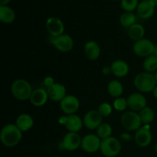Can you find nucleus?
Wrapping results in <instances>:
<instances>
[{
	"mask_svg": "<svg viewBox=\"0 0 157 157\" xmlns=\"http://www.w3.org/2000/svg\"><path fill=\"white\" fill-rule=\"evenodd\" d=\"M107 91L109 94L113 98H121L124 93V86L117 80H113L110 81L107 85Z\"/></svg>",
	"mask_w": 157,
	"mask_h": 157,
	"instance_id": "24",
	"label": "nucleus"
},
{
	"mask_svg": "<svg viewBox=\"0 0 157 157\" xmlns=\"http://www.w3.org/2000/svg\"><path fill=\"white\" fill-rule=\"evenodd\" d=\"M110 67H105L104 68V74H108L109 72L110 71Z\"/></svg>",
	"mask_w": 157,
	"mask_h": 157,
	"instance_id": "35",
	"label": "nucleus"
},
{
	"mask_svg": "<svg viewBox=\"0 0 157 157\" xmlns=\"http://www.w3.org/2000/svg\"><path fill=\"white\" fill-rule=\"evenodd\" d=\"M128 107L132 111L137 112L147 107V99L141 93L131 94L127 98Z\"/></svg>",
	"mask_w": 157,
	"mask_h": 157,
	"instance_id": "13",
	"label": "nucleus"
},
{
	"mask_svg": "<svg viewBox=\"0 0 157 157\" xmlns=\"http://www.w3.org/2000/svg\"><path fill=\"white\" fill-rule=\"evenodd\" d=\"M15 19V13L13 9L7 6H0V20L3 23L10 24Z\"/></svg>",
	"mask_w": 157,
	"mask_h": 157,
	"instance_id": "23",
	"label": "nucleus"
},
{
	"mask_svg": "<svg viewBox=\"0 0 157 157\" xmlns=\"http://www.w3.org/2000/svg\"><path fill=\"white\" fill-rule=\"evenodd\" d=\"M152 141V133L149 125H145L136 130L135 133V142L139 147H147Z\"/></svg>",
	"mask_w": 157,
	"mask_h": 157,
	"instance_id": "15",
	"label": "nucleus"
},
{
	"mask_svg": "<svg viewBox=\"0 0 157 157\" xmlns=\"http://www.w3.org/2000/svg\"><path fill=\"white\" fill-rule=\"evenodd\" d=\"M102 120L103 117L98 110H90L85 113L83 122L88 130H97L102 124Z\"/></svg>",
	"mask_w": 157,
	"mask_h": 157,
	"instance_id": "10",
	"label": "nucleus"
},
{
	"mask_svg": "<svg viewBox=\"0 0 157 157\" xmlns=\"http://www.w3.org/2000/svg\"><path fill=\"white\" fill-rule=\"evenodd\" d=\"M127 34L130 39L134 41H137L144 38V35H145V29H144V26L136 23L130 28H129Z\"/></svg>",
	"mask_w": 157,
	"mask_h": 157,
	"instance_id": "22",
	"label": "nucleus"
},
{
	"mask_svg": "<svg viewBox=\"0 0 157 157\" xmlns=\"http://www.w3.org/2000/svg\"><path fill=\"white\" fill-rule=\"evenodd\" d=\"M21 130L15 124H7L1 130L0 140L7 147H13L18 145L22 138Z\"/></svg>",
	"mask_w": 157,
	"mask_h": 157,
	"instance_id": "1",
	"label": "nucleus"
},
{
	"mask_svg": "<svg viewBox=\"0 0 157 157\" xmlns=\"http://www.w3.org/2000/svg\"><path fill=\"white\" fill-rule=\"evenodd\" d=\"M156 113H157V110H156Z\"/></svg>",
	"mask_w": 157,
	"mask_h": 157,
	"instance_id": "42",
	"label": "nucleus"
},
{
	"mask_svg": "<svg viewBox=\"0 0 157 157\" xmlns=\"http://www.w3.org/2000/svg\"><path fill=\"white\" fill-rule=\"evenodd\" d=\"M55 82V81H54L53 78H52V77H47V78H45V79H44V84L47 86V87H48L49 86L52 85Z\"/></svg>",
	"mask_w": 157,
	"mask_h": 157,
	"instance_id": "32",
	"label": "nucleus"
},
{
	"mask_svg": "<svg viewBox=\"0 0 157 157\" xmlns=\"http://www.w3.org/2000/svg\"><path fill=\"white\" fill-rule=\"evenodd\" d=\"M59 124H62L69 132L78 133L82 129L84 122L79 116L76 114L61 117L59 119Z\"/></svg>",
	"mask_w": 157,
	"mask_h": 157,
	"instance_id": "7",
	"label": "nucleus"
},
{
	"mask_svg": "<svg viewBox=\"0 0 157 157\" xmlns=\"http://www.w3.org/2000/svg\"><path fill=\"white\" fill-rule=\"evenodd\" d=\"M150 1H151V2L154 5L155 7L157 6V0H150Z\"/></svg>",
	"mask_w": 157,
	"mask_h": 157,
	"instance_id": "38",
	"label": "nucleus"
},
{
	"mask_svg": "<svg viewBox=\"0 0 157 157\" xmlns=\"http://www.w3.org/2000/svg\"><path fill=\"white\" fill-rule=\"evenodd\" d=\"M82 138L78 133L69 132L66 133L62 140V147L67 151H75L81 146Z\"/></svg>",
	"mask_w": 157,
	"mask_h": 157,
	"instance_id": "11",
	"label": "nucleus"
},
{
	"mask_svg": "<svg viewBox=\"0 0 157 157\" xmlns=\"http://www.w3.org/2000/svg\"><path fill=\"white\" fill-rule=\"evenodd\" d=\"M153 96H154V98L157 100V85L156 86V87L154 88V90H153Z\"/></svg>",
	"mask_w": 157,
	"mask_h": 157,
	"instance_id": "36",
	"label": "nucleus"
},
{
	"mask_svg": "<svg viewBox=\"0 0 157 157\" xmlns=\"http://www.w3.org/2000/svg\"><path fill=\"white\" fill-rule=\"evenodd\" d=\"M135 87L143 93L153 92L157 85L155 75L149 72H141L136 75L133 81Z\"/></svg>",
	"mask_w": 157,
	"mask_h": 157,
	"instance_id": "2",
	"label": "nucleus"
},
{
	"mask_svg": "<svg viewBox=\"0 0 157 157\" xmlns=\"http://www.w3.org/2000/svg\"><path fill=\"white\" fill-rule=\"evenodd\" d=\"M110 70L114 76L117 78H124L128 75L130 71V67L125 61L117 60L111 64Z\"/></svg>",
	"mask_w": 157,
	"mask_h": 157,
	"instance_id": "18",
	"label": "nucleus"
},
{
	"mask_svg": "<svg viewBox=\"0 0 157 157\" xmlns=\"http://www.w3.org/2000/svg\"><path fill=\"white\" fill-rule=\"evenodd\" d=\"M46 29L54 38L63 35L64 25L63 21L57 17H50L46 21Z\"/></svg>",
	"mask_w": 157,
	"mask_h": 157,
	"instance_id": "14",
	"label": "nucleus"
},
{
	"mask_svg": "<svg viewBox=\"0 0 157 157\" xmlns=\"http://www.w3.org/2000/svg\"><path fill=\"white\" fill-rule=\"evenodd\" d=\"M155 151H156V154H157V142H156V145H155Z\"/></svg>",
	"mask_w": 157,
	"mask_h": 157,
	"instance_id": "39",
	"label": "nucleus"
},
{
	"mask_svg": "<svg viewBox=\"0 0 157 157\" xmlns=\"http://www.w3.org/2000/svg\"><path fill=\"white\" fill-rule=\"evenodd\" d=\"M143 1H147V0H143Z\"/></svg>",
	"mask_w": 157,
	"mask_h": 157,
	"instance_id": "41",
	"label": "nucleus"
},
{
	"mask_svg": "<svg viewBox=\"0 0 157 157\" xmlns=\"http://www.w3.org/2000/svg\"><path fill=\"white\" fill-rule=\"evenodd\" d=\"M136 18L135 15L130 12H126L121 14V17H120V21H121V25L125 28H128V29L136 24Z\"/></svg>",
	"mask_w": 157,
	"mask_h": 157,
	"instance_id": "27",
	"label": "nucleus"
},
{
	"mask_svg": "<svg viewBox=\"0 0 157 157\" xmlns=\"http://www.w3.org/2000/svg\"><path fill=\"white\" fill-rule=\"evenodd\" d=\"M122 149L121 142L116 137L110 136L107 139L101 140V153L106 157H115L120 154Z\"/></svg>",
	"mask_w": 157,
	"mask_h": 157,
	"instance_id": "4",
	"label": "nucleus"
},
{
	"mask_svg": "<svg viewBox=\"0 0 157 157\" xmlns=\"http://www.w3.org/2000/svg\"><path fill=\"white\" fill-rule=\"evenodd\" d=\"M98 110L103 117H107L110 116L111 114L112 111H113V108H112V106L109 103L104 102L100 104Z\"/></svg>",
	"mask_w": 157,
	"mask_h": 157,
	"instance_id": "30",
	"label": "nucleus"
},
{
	"mask_svg": "<svg viewBox=\"0 0 157 157\" xmlns=\"http://www.w3.org/2000/svg\"><path fill=\"white\" fill-rule=\"evenodd\" d=\"M46 90H47L49 99L53 101L61 102L67 96L65 87L60 83H54L52 85L47 87Z\"/></svg>",
	"mask_w": 157,
	"mask_h": 157,
	"instance_id": "16",
	"label": "nucleus"
},
{
	"mask_svg": "<svg viewBox=\"0 0 157 157\" xmlns=\"http://www.w3.org/2000/svg\"><path fill=\"white\" fill-rule=\"evenodd\" d=\"M113 107L118 111H124L128 107L127 100L124 98H116L113 102Z\"/></svg>",
	"mask_w": 157,
	"mask_h": 157,
	"instance_id": "31",
	"label": "nucleus"
},
{
	"mask_svg": "<svg viewBox=\"0 0 157 157\" xmlns=\"http://www.w3.org/2000/svg\"><path fill=\"white\" fill-rule=\"evenodd\" d=\"M15 125L22 132L29 131L34 125V120L31 115L28 113H21L17 117Z\"/></svg>",
	"mask_w": 157,
	"mask_h": 157,
	"instance_id": "21",
	"label": "nucleus"
},
{
	"mask_svg": "<svg viewBox=\"0 0 157 157\" xmlns=\"http://www.w3.org/2000/svg\"><path fill=\"white\" fill-rule=\"evenodd\" d=\"M33 92L29 82L25 79H17L11 85V93L15 99L18 101H26L30 99Z\"/></svg>",
	"mask_w": 157,
	"mask_h": 157,
	"instance_id": "3",
	"label": "nucleus"
},
{
	"mask_svg": "<svg viewBox=\"0 0 157 157\" xmlns=\"http://www.w3.org/2000/svg\"><path fill=\"white\" fill-rule=\"evenodd\" d=\"M137 14L141 18L148 19L151 18L155 12V6L150 0L142 1L137 6Z\"/></svg>",
	"mask_w": 157,
	"mask_h": 157,
	"instance_id": "17",
	"label": "nucleus"
},
{
	"mask_svg": "<svg viewBox=\"0 0 157 157\" xmlns=\"http://www.w3.org/2000/svg\"><path fill=\"white\" fill-rule=\"evenodd\" d=\"M155 78H156V82H157V71H156V73H155Z\"/></svg>",
	"mask_w": 157,
	"mask_h": 157,
	"instance_id": "40",
	"label": "nucleus"
},
{
	"mask_svg": "<svg viewBox=\"0 0 157 157\" xmlns=\"http://www.w3.org/2000/svg\"><path fill=\"white\" fill-rule=\"evenodd\" d=\"M11 0H0V6H6Z\"/></svg>",
	"mask_w": 157,
	"mask_h": 157,
	"instance_id": "34",
	"label": "nucleus"
},
{
	"mask_svg": "<svg viewBox=\"0 0 157 157\" xmlns=\"http://www.w3.org/2000/svg\"><path fill=\"white\" fill-rule=\"evenodd\" d=\"M153 55H156V56H157V44H156L155 45V48H154V52H153Z\"/></svg>",
	"mask_w": 157,
	"mask_h": 157,
	"instance_id": "37",
	"label": "nucleus"
},
{
	"mask_svg": "<svg viewBox=\"0 0 157 157\" xmlns=\"http://www.w3.org/2000/svg\"><path fill=\"white\" fill-rule=\"evenodd\" d=\"M84 52L89 60L96 61L101 55V48L96 41H89L84 44Z\"/></svg>",
	"mask_w": 157,
	"mask_h": 157,
	"instance_id": "20",
	"label": "nucleus"
},
{
	"mask_svg": "<svg viewBox=\"0 0 157 157\" xmlns=\"http://www.w3.org/2000/svg\"><path fill=\"white\" fill-rule=\"evenodd\" d=\"M138 0H121V6L126 12H131L137 9Z\"/></svg>",
	"mask_w": 157,
	"mask_h": 157,
	"instance_id": "29",
	"label": "nucleus"
},
{
	"mask_svg": "<svg viewBox=\"0 0 157 157\" xmlns=\"http://www.w3.org/2000/svg\"><path fill=\"white\" fill-rule=\"evenodd\" d=\"M143 67L144 70L149 73L156 72L157 71V56L156 55H150L145 58L143 63Z\"/></svg>",
	"mask_w": 157,
	"mask_h": 157,
	"instance_id": "26",
	"label": "nucleus"
},
{
	"mask_svg": "<svg viewBox=\"0 0 157 157\" xmlns=\"http://www.w3.org/2000/svg\"><path fill=\"white\" fill-rule=\"evenodd\" d=\"M52 44L59 52H68L73 48L74 40L70 35L63 34L60 36L54 38L52 40Z\"/></svg>",
	"mask_w": 157,
	"mask_h": 157,
	"instance_id": "12",
	"label": "nucleus"
},
{
	"mask_svg": "<svg viewBox=\"0 0 157 157\" xmlns=\"http://www.w3.org/2000/svg\"><path fill=\"white\" fill-rule=\"evenodd\" d=\"M139 116L142 124L149 125L155 119V113L151 107H146L139 112Z\"/></svg>",
	"mask_w": 157,
	"mask_h": 157,
	"instance_id": "25",
	"label": "nucleus"
},
{
	"mask_svg": "<svg viewBox=\"0 0 157 157\" xmlns=\"http://www.w3.org/2000/svg\"><path fill=\"white\" fill-rule=\"evenodd\" d=\"M121 139H123L124 140L126 141H130V139H131V136L129 134H127V133H123V134L121 135Z\"/></svg>",
	"mask_w": 157,
	"mask_h": 157,
	"instance_id": "33",
	"label": "nucleus"
},
{
	"mask_svg": "<svg viewBox=\"0 0 157 157\" xmlns=\"http://www.w3.org/2000/svg\"><path fill=\"white\" fill-rule=\"evenodd\" d=\"M112 131L113 130H112V127L110 126V124H107V123H102L97 129V135L101 140H104L111 136Z\"/></svg>",
	"mask_w": 157,
	"mask_h": 157,
	"instance_id": "28",
	"label": "nucleus"
},
{
	"mask_svg": "<svg viewBox=\"0 0 157 157\" xmlns=\"http://www.w3.org/2000/svg\"><path fill=\"white\" fill-rule=\"evenodd\" d=\"M48 98L47 90H44L43 88H38L33 90L29 100L32 105L35 107H41L46 104Z\"/></svg>",
	"mask_w": 157,
	"mask_h": 157,
	"instance_id": "19",
	"label": "nucleus"
},
{
	"mask_svg": "<svg viewBox=\"0 0 157 157\" xmlns=\"http://www.w3.org/2000/svg\"><path fill=\"white\" fill-rule=\"evenodd\" d=\"M101 139L95 134H88L84 136L81 141V149L87 153H94L100 150Z\"/></svg>",
	"mask_w": 157,
	"mask_h": 157,
	"instance_id": "8",
	"label": "nucleus"
},
{
	"mask_svg": "<svg viewBox=\"0 0 157 157\" xmlns=\"http://www.w3.org/2000/svg\"><path fill=\"white\" fill-rule=\"evenodd\" d=\"M155 44L153 41L147 38H143L137 41H135L133 50L135 55L140 58H147L153 54Z\"/></svg>",
	"mask_w": 157,
	"mask_h": 157,
	"instance_id": "6",
	"label": "nucleus"
},
{
	"mask_svg": "<svg viewBox=\"0 0 157 157\" xmlns=\"http://www.w3.org/2000/svg\"><path fill=\"white\" fill-rule=\"evenodd\" d=\"M60 107L66 115L75 114L80 107V101L74 95H67L60 102Z\"/></svg>",
	"mask_w": 157,
	"mask_h": 157,
	"instance_id": "9",
	"label": "nucleus"
},
{
	"mask_svg": "<svg viewBox=\"0 0 157 157\" xmlns=\"http://www.w3.org/2000/svg\"><path fill=\"white\" fill-rule=\"evenodd\" d=\"M121 122L123 127L129 131H136L140 128L142 124L139 113L132 110L126 111L123 113Z\"/></svg>",
	"mask_w": 157,
	"mask_h": 157,
	"instance_id": "5",
	"label": "nucleus"
}]
</instances>
